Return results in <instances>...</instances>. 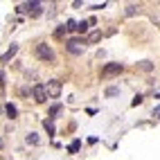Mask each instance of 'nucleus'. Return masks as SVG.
I'll use <instances>...</instances> for the list:
<instances>
[{
	"label": "nucleus",
	"instance_id": "obj_11",
	"mask_svg": "<svg viewBox=\"0 0 160 160\" xmlns=\"http://www.w3.org/2000/svg\"><path fill=\"white\" fill-rule=\"evenodd\" d=\"M138 68L144 70V72H149V70L153 68V63H151V61H140V63H138Z\"/></svg>",
	"mask_w": 160,
	"mask_h": 160
},
{
	"label": "nucleus",
	"instance_id": "obj_1",
	"mask_svg": "<svg viewBox=\"0 0 160 160\" xmlns=\"http://www.w3.org/2000/svg\"><path fill=\"white\" fill-rule=\"evenodd\" d=\"M66 50L70 52V54L79 57V54H83V50H86V41L83 38H70L66 43Z\"/></svg>",
	"mask_w": 160,
	"mask_h": 160
},
{
	"label": "nucleus",
	"instance_id": "obj_8",
	"mask_svg": "<svg viewBox=\"0 0 160 160\" xmlns=\"http://www.w3.org/2000/svg\"><path fill=\"white\" fill-rule=\"evenodd\" d=\"M99 41H102V32H99V29H95V32H90V34H88L86 43H99Z\"/></svg>",
	"mask_w": 160,
	"mask_h": 160
},
{
	"label": "nucleus",
	"instance_id": "obj_16",
	"mask_svg": "<svg viewBox=\"0 0 160 160\" xmlns=\"http://www.w3.org/2000/svg\"><path fill=\"white\" fill-rule=\"evenodd\" d=\"M43 124H45V129H48V133H50V135L54 133V124H52V120H45Z\"/></svg>",
	"mask_w": 160,
	"mask_h": 160
},
{
	"label": "nucleus",
	"instance_id": "obj_12",
	"mask_svg": "<svg viewBox=\"0 0 160 160\" xmlns=\"http://www.w3.org/2000/svg\"><path fill=\"white\" fill-rule=\"evenodd\" d=\"M79 147H81V142H79V140H74V142H70L68 151H70V153H77V151H79Z\"/></svg>",
	"mask_w": 160,
	"mask_h": 160
},
{
	"label": "nucleus",
	"instance_id": "obj_19",
	"mask_svg": "<svg viewBox=\"0 0 160 160\" xmlns=\"http://www.w3.org/2000/svg\"><path fill=\"white\" fill-rule=\"evenodd\" d=\"M140 104H142V95H138V97L133 99V106H140Z\"/></svg>",
	"mask_w": 160,
	"mask_h": 160
},
{
	"label": "nucleus",
	"instance_id": "obj_20",
	"mask_svg": "<svg viewBox=\"0 0 160 160\" xmlns=\"http://www.w3.org/2000/svg\"><path fill=\"white\" fill-rule=\"evenodd\" d=\"M156 115H158V117H160V106H158V108H156Z\"/></svg>",
	"mask_w": 160,
	"mask_h": 160
},
{
	"label": "nucleus",
	"instance_id": "obj_5",
	"mask_svg": "<svg viewBox=\"0 0 160 160\" xmlns=\"http://www.w3.org/2000/svg\"><path fill=\"white\" fill-rule=\"evenodd\" d=\"M122 63H106V66L102 68V77L104 79H108V77H115V74H120L122 72Z\"/></svg>",
	"mask_w": 160,
	"mask_h": 160
},
{
	"label": "nucleus",
	"instance_id": "obj_6",
	"mask_svg": "<svg viewBox=\"0 0 160 160\" xmlns=\"http://www.w3.org/2000/svg\"><path fill=\"white\" fill-rule=\"evenodd\" d=\"M32 95H34V99H36L38 104L48 102V90H45V86H43V83H36V86L32 88Z\"/></svg>",
	"mask_w": 160,
	"mask_h": 160
},
{
	"label": "nucleus",
	"instance_id": "obj_15",
	"mask_svg": "<svg viewBox=\"0 0 160 160\" xmlns=\"http://www.w3.org/2000/svg\"><path fill=\"white\" fill-rule=\"evenodd\" d=\"M88 25H90V20H81L79 27H77V32H88Z\"/></svg>",
	"mask_w": 160,
	"mask_h": 160
},
{
	"label": "nucleus",
	"instance_id": "obj_14",
	"mask_svg": "<svg viewBox=\"0 0 160 160\" xmlns=\"http://www.w3.org/2000/svg\"><path fill=\"white\" fill-rule=\"evenodd\" d=\"M77 27H79V23H77V20H68V23H66V29H68V32H74Z\"/></svg>",
	"mask_w": 160,
	"mask_h": 160
},
{
	"label": "nucleus",
	"instance_id": "obj_2",
	"mask_svg": "<svg viewBox=\"0 0 160 160\" xmlns=\"http://www.w3.org/2000/svg\"><path fill=\"white\" fill-rule=\"evenodd\" d=\"M36 57H38L41 61H50V63L57 59V57H54V50H52L48 43H38V45H36Z\"/></svg>",
	"mask_w": 160,
	"mask_h": 160
},
{
	"label": "nucleus",
	"instance_id": "obj_3",
	"mask_svg": "<svg viewBox=\"0 0 160 160\" xmlns=\"http://www.w3.org/2000/svg\"><path fill=\"white\" fill-rule=\"evenodd\" d=\"M41 9H43V5L36 2V0H32V2H23L18 7V12H25L29 16H41Z\"/></svg>",
	"mask_w": 160,
	"mask_h": 160
},
{
	"label": "nucleus",
	"instance_id": "obj_9",
	"mask_svg": "<svg viewBox=\"0 0 160 160\" xmlns=\"http://www.w3.org/2000/svg\"><path fill=\"white\" fill-rule=\"evenodd\" d=\"M140 12V5H135V2H131V5H126V16H133V14H138Z\"/></svg>",
	"mask_w": 160,
	"mask_h": 160
},
{
	"label": "nucleus",
	"instance_id": "obj_18",
	"mask_svg": "<svg viewBox=\"0 0 160 160\" xmlns=\"http://www.w3.org/2000/svg\"><path fill=\"white\" fill-rule=\"evenodd\" d=\"M7 115H9V117H16V106L7 104Z\"/></svg>",
	"mask_w": 160,
	"mask_h": 160
},
{
	"label": "nucleus",
	"instance_id": "obj_13",
	"mask_svg": "<svg viewBox=\"0 0 160 160\" xmlns=\"http://www.w3.org/2000/svg\"><path fill=\"white\" fill-rule=\"evenodd\" d=\"M41 140H38V135L36 133H27V144H38Z\"/></svg>",
	"mask_w": 160,
	"mask_h": 160
},
{
	"label": "nucleus",
	"instance_id": "obj_17",
	"mask_svg": "<svg viewBox=\"0 0 160 160\" xmlns=\"http://www.w3.org/2000/svg\"><path fill=\"white\" fill-rule=\"evenodd\" d=\"M115 95H120V88H108L106 90V97H115Z\"/></svg>",
	"mask_w": 160,
	"mask_h": 160
},
{
	"label": "nucleus",
	"instance_id": "obj_10",
	"mask_svg": "<svg viewBox=\"0 0 160 160\" xmlns=\"http://www.w3.org/2000/svg\"><path fill=\"white\" fill-rule=\"evenodd\" d=\"M59 113H61V104H54V106L50 108V113H48V120H54Z\"/></svg>",
	"mask_w": 160,
	"mask_h": 160
},
{
	"label": "nucleus",
	"instance_id": "obj_4",
	"mask_svg": "<svg viewBox=\"0 0 160 160\" xmlns=\"http://www.w3.org/2000/svg\"><path fill=\"white\" fill-rule=\"evenodd\" d=\"M45 90H48V97L57 99L59 95H61V90H63V83H61L59 79H52V81H48V83H45Z\"/></svg>",
	"mask_w": 160,
	"mask_h": 160
},
{
	"label": "nucleus",
	"instance_id": "obj_7",
	"mask_svg": "<svg viewBox=\"0 0 160 160\" xmlns=\"http://www.w3.org/2000/svg\"><path fill=\"white\" fill-rule=\"evenodd\" d=\"M16 52H18V45H12V48H9L2 57H0V63H7L9 59H14V54H16Z\"/></svg>",
	"mask_w": 160,
	"mask_h": 160
}]
</instances>
